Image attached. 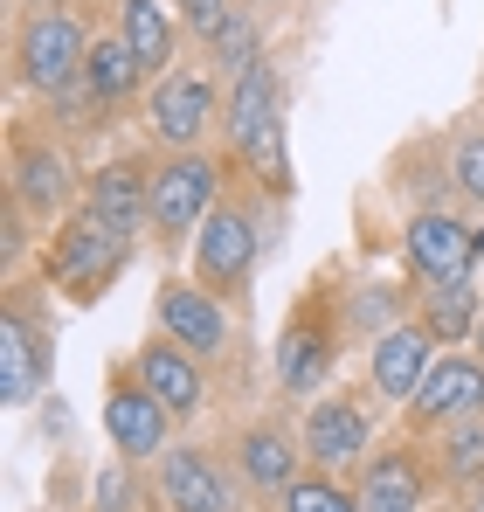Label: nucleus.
Returning <instances> with one entry per match:
<instances>
[{
	"label": "nucleus",
	"mask_w": 484,
	"mask_h": 512,
	"mask_svg": "<svg viewBox=\"0 0 484 512\" xmlns=\"http://www.w3.org/2000/svg\"><path fill=\"white\" fill-rule=\"evenodd\" d=\"M443 471H450V478H478L484 471V423H464L443 443Z\"/></svg>",
	"instance_id": "a878e982"
},
{
	"label": "nucleus",
	"mask_w": 484,
	"mask_h": 512,
	"mask_svg": "<svg viewBox=\"0 0 484 512\" xmlns=\"http://www.w3.org/2000/svg\"><path fill=\"white\" fill-rule=\"evenodd\" d=\"M408 409H415V423H457V416H478L484 409V367L464 360V353L429 360V374H422V388L408 395Z\"/></svg>",
	"instance_id": "1a4fd4ad"
},
{
	"label": "nucleus",
	"mask_w": 484,
	"mask_h": 512,
	"mask_svg": "<svg viewBox=\"0 0 484 512\" xmlns=\"http://www.w3.org/2000/svg\"><path fill=\"white\" fill-rule=\"evenodd\" d=\"M242 478L256 485V492H291L298 485V443L284 436V429H249L242 436Z\"/></svg>",
	"instance_id": "6ab92c4d"
},
{
	"label": "nucleus",
	"mask_w": 484,
	"mask_h": 512,
	"mask_svg": "<svg viewBox=\"0 0 484 512\" xmlns=\"http://www.w3.org/2000/svg\"><path fill=\"white\" fill-rule=\"evenodd\" d=\"M139 77H146V63L132 56V42H125V35H97V42H90V56H83V84L97 90L104 104L132 97Z\"/></svg>",
	"instance_id": "aec40b11"
},
{
	"label": "nucleus",
	"mask_w": 484,
	"mask_h": 512,
	"mask_svg": "<svg viewBox=\"0 0 484 512\" xmlns=\"http://www.w3.org/2000/svg\"><path fill=\"white\" fill-rule=\"evenodd\" d=\"M83 56H90V35H83L70 14H49V7H42V14L21 28V42H14V70H21V84L49 90V97L83 77Z\"/></svg>",
	"instance_id": "f03ea898"
},
{
	"label": "nucleus",
	"mask_w": 484,
	"mask_h": 512,
	"mask_svg": "<svg viewBox=\"0 0 484 512\" xmlns=\"http://www.w3.org/2000/svg\"><path fill=\"white\" fill-rule=\"evenodd\" d=\"M208 201H215V167L201 153H180V160H166L153 173V229L166 243L187 236L194 222H208Z\"/></svg>",
	"instance_id": "39448f33"
},
{
	"label": "nucleus",
	"mask_w": 484,
	"mask_h": 512,
	"mask_svg": "<svg viewBox=\"0 0 484 512\" xmlns=\"http://www.w3.org/2000/svg\"><path fill=\"white\" fill-rule=\"evenodd\" d=\"M478 346H484V319H478Z\"/></svg>",
	"instance_id": "7c9ffc66"
},
{
	"label": "nucleus",
	"mask_w": 484,
	"mask_h": 512,
	"mask_svg": "<svg viewBox=\"0 0 484 512\" xmlns=\"http://www.w3.org/2000/svg\"><path fill=\"white\" fill-rule=\"evenodd\" d=\"M422 374H429V326H388L374 340V388L408 402L422 388Z\"/></svg>",
	"instance_id": "2eb2a0df"
},
{
	"label": "nucleus",
	"mask_w": 484,
	"mask_h": 512,
	"mask_svg": "<svg viewBox=\"0 0 484 512\" xmlns=\"http://www.w3.org/2000/svg\"><path fill=\"white\" fill-rule=\"evenodd\" d=\"M360 443H367V416H360L353 402H339V395H325L319 409L305 416V450L319 457L325 471H332V464H353Z\"/></svg>",
	"instance_id": "f3484780"
},
{
	"label": "nucleus",
	"mask_w": 484,
	"mask_h": 512,
	"mask_svg": "<svg viewBox=\"0 0 484 512\" xmlns=\"http://www.w3.org/2000/svg\"><path fill=\"white\" fill-rule=\"evenodd\" d=\"M402 243H408L415 277H429V284H436V277H464V270H471V236H464V222H450V215H436V208L408 222Z\"/></svg>",
	"instance_id": "4468645a"
},
{
	"label": "nucleus",
	"mask_w": 484,
	"mask_h": 512,
	"mask_svg": "<svg viewBox=\"0 0 484 512\" xmlns=\"http://www.w3.org/2000/svg\"><path fill=\"white\" fill-rule=\"evenodd\" d=\"M70 160L56 146H35V139H14V201L28 215H63L70 208Z\"/></svg>",
	"instance_id": "9d476101"
},
{
	"label": "nucleus",
	"mask_w": 484,
	"mask_h": 512,
	"mask_svg": "<svg viewBox=\"0 0 484 512\" xmlns=\"http://www.w3.org/2000/svg\"><path fill=\"white\" fill-rule=\"evenodd\" d=\"M166 423H173V409H166L146 381H118V388L104 395V429H111L118 457H160Z\"/></svg>",
	"instance_id": "0eeeda50"
},
{
	"label": "nucleus",
	"mask_w": 484,
	"mask_h": 512,
	"mask_svg": "<svg viewBox=\"0 0 484 512\" xmlns=\"http://www.w3.org/2000/svg\"><path fill=\"white\" fill-rule=\"evenodd\" d=\"M471 256H484V229H478V236H471Z\"/></svg>",
	"instance_id": "c756f323"
},
{
	"label": "nucleus",
	"mask_w": 484,
	"mask_h": 512,
	"mask_svg": "<svg viewBox=\"0 0 484 512\" xmlns=\"http://www.w3.org/2000/svg\"><path fill=\"white\" fill-rule=\"evenodd\" d=\"M450 173H457V187H464L471 201H484V132H471V139L457 146V160H450Z\"/></svg>",
	"instance_id": "bb28decb"
},
{
	"label": "nucleus",
	"mask_w": 484,
	"mask_h": 512,
	"mask_svg": "<svg viewBox=\"0 0 484 512\" xmlns=\"http://www.w3.org/2000/svg\"><path fill=\"white\" fill-rule=\"evenodd\" d=\"M153 312H160V333H166V340H180L194 360L229 346V312L215 305L208 284H160V305H153Z\"/></svg>",
	"instance_id": "423d86ee"
},
{
	"label": "nucleus",
	"mask_w": 484,
	"mask_h": 512,
	"mask_svg": "<svg viewBox=\"0 0 484 512\" xmlns=\"http://www.w3.org/2000/svg\"><path fill=\"white\" fill-rule=\"evenodd\" d=\"M353 499H360V512H422V464H415L408 450L374 457Z\"/></svg>",
	"instance_id": "a211bd4d"
},
{
	"label": "nucleus",
	"mask_w": 484,
	"mask_h": 512,
	"mask_svg": "<svg viewBox=\"0 0 484 512\" xmlns=\"http://www.w3.org/2000/svg\"><path fill=\"white\" fill-rule=\"evenodd\" d=\"M229 139H236V153L256 173H277L284 139H277V70H270V63H256V70L236 77V97H229Z\"/></svg>",
	"instance_id": "7ed1b4c3"
},
{
	"label": "nucleus",
	"mask_w": 484,
	"mask_h": 512,
	"mask_svg": "<svg viewBox=\"0 0 484 512\" xmlns=\"http://www.w3.org/2000/svg\"><path fill=\"white\" fill-rule=\"evenodd\" d=\"M208 49H215V63H222V70H236V77H242V70H256V21L229 14V21L208 35Z\"/></svg>",
	"instance_id": "b1692460"
},
{
	"label": "nucleus",
	"mask_w": 484,
	"mask_h": 512,
	"mask_svg": "<svg viewBox=\"0 0 484 512\" xmlns=\"http://www.w3.org/2000/svg\"><path fill=\"white\" fill-rule=\"evenodd\" d=\"M139 381L160 395L173 416H194V409H201V367H194V353H187V346L166 340V333L139 346Z\"/></svg>",
	"instance_id": "ddd939ff"
},
{
	"label": "nucleus",
	"mask_w": 484,
	"mask_h": 512,
	"mask_svg": "<svg viewBox=\"0 0 484 512\" xmlns=\"http://www.w3.org/2000/svg\"><path fill=\"white\" fill-rule=\"evenodd\" d=\"M277 374H284V388H319L325 374H332V340L312 333V326H291L284 333V353H277Z\"/></svg>",
	"instance_id": "4be33fe9"
},
{
	"label": "nucleus",
	"mask_w": 484,
	"mask_h": 512,
	"mask_svg": "<svg viewBox=\"0 0 484 512\" xmlns=\"http://www.w3.org/2000/svg\"><path fill=\"white\" fill-rule=\"evenodd\" d=\"M90 215H97L104 229H118V236H139V229L153 222V180L132 167V160L104 167L90 180Z\"/></svg>",
	"instance_id": "9b49d317"
},
{
	"label": "nucleus",
	"mask_w": 484,
	"mask_h": 512,
	"mask_svg": "<svg viewBox=\"0 0 484 512\" xmlns=\"http://www.w3.org/2000/svg\"><path fill=\"white\" fill-rule=\"evenodd\" d=\"M194 270L208 291H249V270H256V222L242 208H215L201 222V243H194Z\"/></svg>",
	"instance_id": "20e7f679"
},
{
	"label": "nucleus",
	"mask_w": 484,
	"mask_h": 512,
	"mask_svg": "<svg viewBox=\"0 0 484 512\" xmlns=\"http://www.w3.org/2000/svg\"><path fill=\"white\" fill-rule=\"evenodd\" d=\"M125 42L146 70H173V49H180V28L160 0H125Z\"/></svg>",
	"instance_id": "412c9836"
},
{
	"label": "nucleus",
	"mask_w": 484,
	"mask_h": 512,
	"mask_svg": "<svg viewBox=\"0 0 484 512\" xmlns=\"http://www.w3.org/2000/svg\"><path fill=\"white\" fill-rule=\"evenodd\" d=\"M436 340H464L478 333V298H471V277H436L429 284V319H422Z\"/></svg>",
	"instance_id": "5701e85b"
},
{
	"label": "nucleus",
	"mask_w": 484,
	"mask_h": 512,
	"mask_svg": "<svg viewBox=\"0 0 484 512\" xmlns=\"http://www.w3.org/2000/svg\"><path fill=\"white\" fill-rule=\"evenodd\" d=\"M42 381H49V346H42V333L21 312H7L0 319V395L21 409V402L42 395Z\"/></svg>",
	"instance_id": "f8f14e48"
},
{
	"label": "nucleus",
	"mask_w": 484,
	"mask_h": 512,
	"mask_svg": "<svg viewBox=\"0 0 484 512\" xmlns=\"http://www.w3.org/2000/svg\"><path fill=\"white\" fill-rule=\"evenodd\" d=\"M284 512H360V499H346L332 478H298L284 492Z\"/></svg>",
	"instance_id": "393cba45"
},
{
	"label": "nucleus",
	"mask_w": 484,
	"mask_h": 512,
	"mask_svg": "<svg viewBox=\"0 0 484 512\" xmlns=\"http://www.w3.org/2000/svg\"><path fill=\"white\" fill-rule=\"evenodd\" d=\"M160 499H166V512H236L229 471L208 450H166L160 457Z\"/></svg>",
	"instance_id": "6e6552de"
},
{
	"label": "nucleus",
	"mask_w": 484,
	"mask_h": 512,
	"mask_svg": "<svg viewBox=\"0 0 484 512\" xmlns=\"http://www.w3.org/2000/svg\"><path fill=\"white\" fill-rule=\"evenodd\" d=\"M125 256H132V236L104 229V222L83 208L77 222H63V243H56V256H49V277H56L70 298H97V291L125 270Z\"/></svg>",
	"instance_id": "f257e3e1"
},
{
	"label": "nucleus",
	"mask_w": 484,
	"mask_h": 512,
	"mask_svg": "<svg viewBox=\"0 0 484 512\" xmlns=\"http://www.w3.org/2000/svg\"><path fill=\"white\" fill-rule=\"evenodd\" d=\"M208 111H215V90L201 84V77H166L153 90V132H160L166 146H194L208 132Z\"/></svg>",
	"instance_id": "dca6fc26"
},
{
	"label": "nucleus",
	"mask_w": 484,
	"mask_h": 512,
	"mask_svg": "<svg viewBox=\"0 0 484 512\" xmlns=\"http://www.w3.org/2000/svg\"><path fill=\"white\" fill-rule=\"evenodd\" d=\"M464 512H484V485H471V499H464Z\"/></svg>",
	"instance_id": "c85d7f7f"
},
{
	"label": "nucleus",
	"mask_w": 484,
	"mask_h": 512,
	"mask_svg": "<svg viewBox=\"0 0 484 512\" xmlns=\"http://www.w3.org/2000/svg\"><path fill=\"white\" fill-rule=\"evenodd\" d=\"M180 7V21L194 28V35H215L222 21H229V0H173Z\"/></svg>",
	"instance_id": "cd10ccee"
}]
</instances>
